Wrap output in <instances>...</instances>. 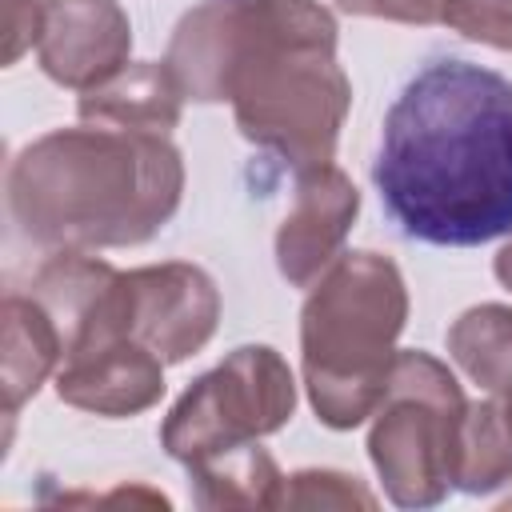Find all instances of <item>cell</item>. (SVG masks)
Wrapping results in <instances>:
<instances>
[{"label": "cell", "mask_w": 512, "mask_h": 512, "mask_svg": "<svg viewBox=\"0 0 512 512\" xmlns=\"http://www.w3.org/2000/svg\"><path fill=\"white\" fill-rule=\"evenodd\" d=\"M164 64L184 100H228L240 136L296 172L336 156L352 84L320 0H204L180 16Z\"/></svg>", "instance_id": "1"}, {"label": "cell", "mask_w": 512, "mask_h": 512, "mask_svg": "<svg viewBox=\"0 0 512 512\" xmlns=\"http://www.w3.org/2000/svg\"><path fill=\"white\" fill-rule=\"evenodd\" d=\"M372 184L408 240L512 236V80L460 56L428 60L384 112Z\"/></svg>", "instance_id": "2"}, {"label": "cell", "mask_w": 512, "mask_h": 512, "mask_svg": "<svg viewBox=\"0 0 512 512\" xmlns=\"http://www.w3.org/2000/svg\"><path fill=\"white\" fill-rule=\"evenodd\" d=\"M8 216L36 248H132L180 208L184 160L164 132L52 128L8 164Z\"/></svg>", "instance_id": "3"}, {"label": "cell", "mask_w": 512, "mask_h": 512, "mask_svg": "<svg viewBox=\"0 0 512 512\" xmlns=\"http://www.w3.org/2000/svg\"><path fill=\"white\" fill-rule=\"evenodd\" d=\"M408 288L380 252H340L300 308V368L320 424L344 432L384 400Z\"/></svg>", "instance_id": "4"}, {"label": "cell", "mask_w": 512, "mask_h": 512, "mask_svg": "<svg viewBox=\"0 0 512 512\" xmlns=\"http://www.w3.org/2000/svg\"><path fill=\"white\" fill-rule=\"evenodd\" d=\"M468 400L456 376L420 348H400L372 412L368 456L400 508H432L456 484Z\"/></svg>", "instance_id": "5"}, {"label": "cell", "mask_w": 512, "mask_h": 512, "mask_svg": "<svg viewBox=\"0 0 512 512\" xmlns=\"http://www.w3.org/2000/svg\"><path fill=\"white\" fill-rule=\"evenodd\" d=\"M296 412V380L268 344H244L188 384L160 424V444L184 468L200 456L280 432Z\"/></svg>", "instance_id": "6"}, {"label": "cell", "mask_w": 512, "mask_h": 512, "mask_svg": "<svg viewBox=\"0 0 512 512\" xmlns=\"http://www.w3.org/2000/svg\"><path fill=\"white\" fill-rule=\"evenodd\" d=\"M124 288L128 332L164 364H180L212 340L220 320V292L204 268L184 260L148 264L124 272Z\"/></svg>", "instance_id": "7"}, {"label": "cell", "mask_w": 512, "mask_h": 512, "mask_svg": "<svg viewBox=\"0 0 512 512\" xmlns=\"http://www.w3.org/2000/svg\"><path fill=\"white\" fill-rule=\"evenodd\" d=\"M132 52V24L120 0H44L36 60L60 88L88 92L116 76Z\"/></svg>", "instance_id": "8"}, {"label": "cell", "mask_w": 512, "mask_h": 512, "mask_svg": "<svg viewBox=\"0 0 512 512\" xmlns=\"http://www.w3.org/2000/svg\"><path fill=\"white\" fill-rule=\"evenodd\" d=\"M360 192L328 160L296 172V196L276 232V268L292 288H312L328 264L344 252V236L356 224Z\"/></svg>", "instance_id": "9"}, {"label": "cell", "mask_w": 512, "mask_h": 512, "mask_svg": "<svg viewBox=\"0 0 512 512\" xmlns=\"http://www.w3.org/2000/svg\"><path fill=\"white\" fill-rule=\"evenodd\" d=\"M56 396L80 412L136 416L164 396V360L132 336L104 340L60 360Z\"/></svg>", "instance_id": "10"}, {"label": "cell", "mask_w": 512, "mask_h": 512, "mask_svg": "<svg viewBox=\"0 0 512 512\" xmlns=\"http://www.w3.org/2000/svg\"><path fill=\"white\" fill-rule=\"evenodd\" d=\"M184 92L168 64L160 60H128L116 76L104 84L80 92L76 112L88 124H108V128H136V132H172L180 124Z\"/></svg>", "instance_id": "11"}, {"label": "cell", "mask_w": 512, "mask_h": 512, "mask_svg": "<svg viewBox=\"0 0 512 512\" xmlns=\"http://www.w3.org/2000/svg\"><path fill=\"white\" fill-rule=\"evenodd\" d=\"M4 316V416L12 420L24 400L40 392L52 368L64 360V340L44 304L28 292H8L0 304Z\"/></svg>", "instance_id": "12"}, {"label": "cell", "mask_w": 512, "mask_h": 512, "mask_svg": "<svg viewBox=\"0 0 512 512\" xmlns=\"http://www.w3.org/2000/svg\"><path fill=\"white\" fill-rule=\"evenodd\" d=\"M192 496L200 508H276L280 496V468L256 444H236L188 464Z\"/></svg>", "instance_id": "13"}, {"label": "cell", "mask_w": 512, "mask_h": 512, "mask_svg": "<svg viewBox=\"0 0 512 512\" xmlns=\"http://www.w3.org/2000/svg\"><path fill=\"white\" fill-rule=\"evenodd\" d=\"M448 356L460 372L496 392H512V308L508 304H476L460 312L448 328Z\"/></svg>", "instance_id": "14"}, {"label": "cell", "mask_w": 512, "mask_h": 512, "mask_svg": "<svg viewBox=\"0 0 512 512\" xmlns=\"http://www.w3.org/2000/svg\"><path fill=\"white\" fill-rule=\"evenodd\" d=\"M504 484H512V404L508 396H496L468 404L452 488L484 496Z\"/></svg>", "instance_id": "15"}, {"label": "cell", "mask_w": 512, "mask_h": 512, "mask_svg": "<svg viewBox=\"0 0 512 512\" xmlns=\"http://www.w3.org/2000/svg\"><path fill=\"white\" fill-rule=\"evenodd\" d=\"M276 508H376V496L348 472L304 468L280 480Z\"/></svg>", "instance_id": "16"}, {"label": "cell", "mask_w": 512, "mask_h": 512, "mask_svg": "<svg viewBox=\"0 0 512 512\" xmlns=\"http://www.w3.org/2000/svg\"><path fill=\"white\" fill-rule=\"evenodd\" d=\"M444 24L476 44L512 52V0H448Z\"/></svg>", "instance_id": "17"}, {"label": "cell", "mask_w": 512, "mask_h": 512, "mask_svg": "<svg viewBox=\"0 0 512 512\" xmlns=\"http://www.w3.org/2000/svg\"><path fill=\"white\" fill-rule=\"evenodd\" d=\"M340 12L352 16H376L396 24H444L448 0H332Z\"/></svg>", "instance_id": "18"}, {"label": "cell", "mask_w": 512, "mask_h": 512, "mask_svg": "<svg viewBox=\"0 0 512 512\" xmlns=\"http://www.w3.org/2000/svg\"><path fill=\"white\" fill-rule=\"evenodd\" d=\"M44 24V0H4V64H16Z\"/></svg>", "instance_id": "19"}, {"label": "cell", "mask_w": 512, "mask_h": 512, "mask_svg": "<svg viewBox=\"0 0 512 512\" xmlns=\"http://www.w3.org/2000/svg\"><path fill=\"white\" fill-rule=\"evenodd\" d=\"M492 272H496V280H500V284L512 292V240H508V244L496 252V264H492Z\"/></svg>", "instance_id": "20"}, {"label": "cell", "mask_w": 512, "mask_h": 512, "mask_svg": "<svg viewBox=\"0 0 512 512\" xmlns=\"http://www.w3.org/2000/svg\"><path fill=\"white\" fill-rule=\"evenodd\" d=\"M504 508H512V496H508V500H504Z\"/></svg>", "instance_id": "21"}, {"label": "cell", "mask_w": 512, "mask_h": 512, "mask_svg": "<svg viewBox=\"0 0 512 512\" xmlns=\"http://www.w3.org/2000/svg\"><path fill=\"white\" fill-rule=\"evenodd\" d=\"M508 404H512V392H508Z\"/></svg>", "instance_id": "22"}]
</instances>
